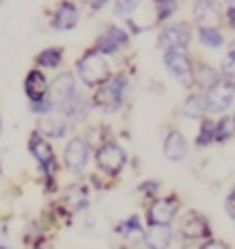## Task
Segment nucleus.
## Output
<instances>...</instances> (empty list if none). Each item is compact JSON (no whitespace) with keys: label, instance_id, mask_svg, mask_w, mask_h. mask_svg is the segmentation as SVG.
Masks as SVG:
<instances>
[{"label":"nucleus","instance_id":"nucleus-1","mask_svg":"<svg viewBox=\"0 0 235 249\" xmlns=\"http://www.w3.org/2000/svg\"><path fill=\"white\" fill-rule=\"evenodd\" d=\"M128 89H130L128 76L124 72H116L103 85L93 89L91 105L105 113H114L124 105L126 97H128Z\"/></svg>","mask_w":235,"mask_h":249},{"label":"nucleus","instance_id":"nucleus-2","mask_svg":"<svg viewBox=\"0 0 235 249\" xmlns=\"http://www.w3.org/2000/svg\"><path fill=\"white\" fill-rule=\"evenodd\" d=\"M107 58L110 56L97 52L95 48H89L85 54L77 60V76L87 89H95L99 85H103L107 78L114 74L112 64Z\"/></svg>","mask_w":235,"mask_h":249},{"label":"nucleus","instance_id":"nucleus-3","mask_svg":"<svg viewBox=\"0 0 235 249\" xmlns=\"http://www.w3.org/2000/svg\"><path fill=\"white\" fill-rule=\"evenodd\" d=\"M27 146H29V153L33 155V159L39 165V171L43 175V181H46V188L52 190L54 181H56V173H58V161H56V155H54L52 144L39 130H33Z\"/></svg>","mask_w":235,"mask_h":249},{"label":"nucleus","instance_id":"nucleus-4","mask_svg":"<svg viewBox=\"0 0 235 249\" xmlns=\"http://www.w3.org/2000/svg\"><path fill=\"white\" fill-rule=\"evenodd\" d=\"M194 37V25L190 21H169L157 31V48L161 52L171 48H188Z\"/></svg>","mask_w":235,"mask_h":249},{"label":"nucleus","instance_id":"nucleus-5","mask_svg":"<svg viewBox=\"0 0 235 249\" xmlns=\"http://www.w3.org/2000/svg\"><path fill=\"white\" fill-rule=\"evenodd\" d=\"M163 64L167 72L182 87H194V62L186 48H171L163 52Z\"/></svg>","mask_w":235,"mask_h":249},{"label":"nucleus","instance_id":"nucleus-6","mask_svg":"<svg viewBox=\"0 0 235 249\" xmlns=\"http://www.w3.org/2000/svg\"><path fill=\"white\" fill-rule=\"evenodd\" d=\"M202 93L206 97L209 113H225L233 105V99H235V81L221 76L211 89H206Z\"/></svg>","mask_w":235,"mask_h":249},{"label":"nucleus","instance_id":"nucleus-7","mask_svg":"<svg viewBox=\"0 0 235 249\" xmlns=\"http://www.w3.org/2000/svg\"><path fill=\"white\" fill-rule=\"evenodd\" d=\"M128 43H130V31L116 23H110V25H105L103 31L95 37L93 48L105 56H114L120 50L128 48Z\"/></svg>","mask_w":235,"mask_h":249},{"label":"nucleus","instance_id":"nucleus-8","mask_svg":"<svg viewBox=\"0 0 235 249\" xmlns=\"http://www.w3.org/2000/svg\"><path fill=\"white\" fill-rule=\"evenodd\" d=\"M95 163L105 175H118L126 165V150L114 140H105L95 153Z\"/></svg>","mask_w":235,"mask_h":249},{"label":"nucleus","instance_id":"nucleus-9","mask_svg":"<svg viewBox=\"0 0 235 249\" xmlns=\"http://www.w3.org/2000/svg\"><path fill=\"white\" fill-rule=\"evenodd\" d=\"M89 155H91L89 140L80 138V136L70 138L64 146V167L70 173H83L89 163Z\"/></svg>","mask_w":235,"mask_h":249},{"label":"nucleus","instance_id":"nucleus-10","mask_svg":"<svg viewBox=\"0 0 235 249\" xmlns=\"http://www.w3.org/2000/svg\"><path fill=\"white\" fill-rule=\"evenodd\" d=\"M80 21V11L72 0H60L52 13L50 25L56 31H72Z\"/></svg>","mask_w":235,"mask_h":249},{"label":"nucleus","instance_id":"nucleus-11","mask_svg":"<svg viewBox=\"0 0 235 249\" xmlns=\"http://www.w3.org/2000/svg\"><path fill=\"white\" fill-rule=\"evenodd\" d=\"M221 0H194L192 2V25H219L223 19Z\"/></svg>","mask_w":235,"mask_h":249},{"label":"nucleus","instance_id":"nucleus-12","mask_svg":"<svg viewBox=\"0 0 235 249\" xmlns=\"http://www.w3.org/2000/svg\"><path fill=\"white\" fill-rule=\"evenodd\" d=\"M77 76L72 74V72H60L54 81L50 83V91H48V97H50V101L54 103V107H60L64 101H68L72 95L77 93Z\"/></svg>","mask_w":235,"mask_h":249},{"label":"nucleus","instance_id":"nucleus-13","mask_svg":"<svg viewBox=\"0 0 235 249\" xmlns=\"http://www.w3.org/2000/svg\"><path fill=\"white\" fill-rule=\"evenodd\" d=\"M23 89H25V95H27V99H29V103H38V101H41V99H46L48 97L50 81L39 68H33V70L27 72Z\"/></svg>","mask_w":235,"mask_h":249},{"label":"nucleus","instance_id":"nucleus-14","mask_svg":"<svg viewBox=\"0 0 235 249\" xmlns=\"http://www.w3.org/2000/svg\"><path fill=\"white\" fill-rule=\"evenodd\" d=\"M38 130L46 138H62V136H66V132H68V118L62 111L54 109L46 115H39Z\"/></svg>","mask_w":235,"mask_h":249},{"label":"nucleus","instance_id":"nucleus-15","mask_svg":"<svg viewBox=\"0 0 235 249\" xmlns=\"http://www.w3.org/2000/svg\"><path fill=\"white\" fill-rule=\"evenodd\" d=\"M89 109H91V99H87L85 93L80 91V89H77V93L58 107V111L64 113L66 118H68V122H80V120H85Z\"/></svg>","mask_w":235,"mask_h":249},{"label":"nucleus","instance_id":"nucleus-16","mask_svg":"<svg viewBox=\"0 0 235 249\" xmlns=\"http://www.w3.org/2000/svg\"><path fill=\"white\" fill-rule=\"evenodd\" d=\"M177 212L176 198H161L149 206V222L151 225H169Z\"/></svg>","mask_w":235,"mask_h":249},{"label":"nucleus","instance_id":"nucleus-17","mask_svg":"<svg viewBox=\"0 0 235 249\" xmlns=\"http://www.w3.org/2000/svg\"><path fill=\"white\" fill-rule=\"evenodd\" d=\"M163 155L169 161H182L188 155V140L179 130H169L163 140Z\"/></svg>","mask_w":235,"mask_h":249},{"label":"nucleus","instance_id":"nucleus-18","mask_svg":"<svg viewBox=\"0 0 235 249\" xmlns=\"http://www.w3.org/2000/svg\"><path fill=\"white\" fill-rule=\"evenodd\" d=\"M174 239V231L169 225H151L144 231V243L149 249H167Z\"/></svg>","mask_w":235,"mask_h":249},{"label":"nucleus","instance_id":"nucleus-19","mask_svg":"<svg viewBox=\"0 0 235 249\" xmlns=\"http://www.w3.org/2000/svg\"><path fill=\"white\" fill-rule=\"evenodd\" d=\"M194 35L198 43L209 50H221L225 46V35L219 29V25H198L194 27Z\"/></svg>","mask_w":235,"mask_h":249},{"label":"nucleus","instance_id":"nucleus-20","mask_svg":"<svg viewBox=\"0 0 235 249\" xmlns=\"http://www.w3.org/2000/svg\"><path fill=\"white\" fill-rule=\"evenodd\" d=\"M182 111H184L186 118H190V120H202L204 115H209V107H206V97H204V93L202 91L190 93L186 99H184Z\"/></svg>","mask_w":235,"mask_h":249},{"label":"nucleus","instance_id":"nucleus-21","mask_svg":"<svg viewBox=\"0 0 235 249\" xmlns=\"http://www.w3.org/2000/svg\"><path fill=\"white\" fill-rule=\"evenodd\" d=\"M221 76V70L213 68L211 64H194V87H198V91L211 89Z\"/></svg>","mask_w":235,"mask_h":249},{"label":"nucleus","instance_id":"nucleus-22","mask_svg":"<svg viewBox=\"0 0 235 249\" xmlns=\"http://www.w3.org/2000/svg\"><path fill=\"white\" fill-rule=\"evenodd\" d=\"M151 4H153V13H155L157 27L169 23L179 13V0H151Z\"/></svg>","mask_w":235,"mask_h":249},{"label":"nucleus","instance_id":"nucleus-23","mask_svg":"<svg viewBox=\"0 0 235 249\" xmlns=\"http://www.w3.org/2000/svg\"><path fill=\"white\" fill-rule=\"evenodd\" d=\"M182 233L188 239H202V237H209L211 231H209V222L206 218H202L200 214H190L184 225H182Z\"/></svg>","mask_w":235,"mask_h":249},{"label":"nucleus","instance_id":"nucleus-24","mask_svg":"<svg viewBox=\"0 0 235 249\" xmlns=\"http://www.w3.org/2000/svg\"><path fill=\"white\" fill-rule=\"evenodd\" d=\"M62 60H64V50L62 48H46L41 50L38 56H35V64H38L39 68H48V70H56L60 68Z\"/></svg>","mask_w":235,"mask_h":249},{"label":"nucleus","instance_id":"nucleus-25","mask_svg":"<svg viewBox=\"0 0 235 249\" xmlns=\"http://www.w3.org/2000/svg\"><path fill=\"white\" fill-rule=\"evenodd\" d=\"M62 204H64V208L70 212V214H75V212H78L80 208L87 206V190L80 188V185H72V188L66 190Z\"/></svg>","mask_w":235,"mask_h":249},{"label":"nucleus","instance_id":"nucleus-26","mask_svg":"<svg viewBox=\"0 0 235 249\" xmlns=\"http://www.w3.org/2000/svg\"><path fill=\"white\" fill-rule=\"evenodd\" d=\"M235 136V122L233 115H221L215 122V142H227Z\"/></svg>","mask_w":235,"mask_h":249},{"label":"nucleus","instance_id":"nucleus-27","mask_svg":"<svg viewBox=\"0 0 235 249\" xmlns=\"http://www.w3.org/2000/svg\"><path fill=\"white\" fill-rule=\"evenodd\" d=\"M215 142V120H211L209 115H204L200 120V128H198V134H196V146H209Z\"/></svg>","mask_w":235,"mask_h":249},{"label":"nucleus","instance_id":"nucleus-28","mask_svg":"<svg viewBox=\"0 0 235 249\" xmlns=\"http://www.w3.org/2000/svg\"><path fill=\"white\" fill-rule=\"evenodd\" d=\"M219 70H221V74L225 78H231V81H235V41L229 46V50L225 52Z\"/></svg>","mask_w":235,"mask_h":249},{"label":"nucleus","instance_id":"nucleus-29","mask_svg":"<svg viewBox=\"0 0 235 249\" xmlns=\"http://www.w3.org/2000/svg\"><path fill=\"white\" fill-rule=\"evenodd\" d=\"M142 2H144V0H116V2H114V15L126 19V17H130Z\"/></svg>","mask_w":235,"mask_h":249},{"label":"nucleus","instance_id":"nucleus-30","mask_svg":"<svg viewBox=\"0 0 235 249\" xmlns=\"http://www.w3.org/2000/svg\"><path fill=\"white\" fill-rule=\"evenodd\" d=\"M118 233L124 235V237H130V235H134V233H140V218L134 214V216H130V218L122 220L120 225H118Z\"/></svg>","mask_w":235,"mask_h":249},{"label":"nucleus","instance_id":"nucleus-31","mask_svg":"<svg viewBox=\"0 0 235 249\" xmlns=\"http://www.w3.org/2000/svg\"><path fill=\"white\" fill-rule=\"evenodd\" d=\"M223 21L231 31H235V6H225L223 8Z\"/></svg>","mask_w":235,"mask_h":249},{"label":"nucleus","instance_id":"nucleus-32","mask_svg":"<svg viewBox=\"0 0 235 249\" xmlns=\"http://www.w3.org/2000/svg\"><path fill=\"white\" fill-rule=\"evenodd\" d=\"M110 2H112V0H89L87 4H89V11H91V13H99V11H103V8Z\"/></svg>","mask_w":235,"mask_h":249},{"label":"nucleus","instance_id":"nucleus-33","mask_svg":"<svg viewBox=\"0 0 235 249\" xmlns=\"http://www.w3.org/2000/svg\"><path fill=\"white\" fill-rule=\"evenodd\" d=\"M225 208H227V212H229V216L231 218H235V192L227 198V202H225Z\"/></svg>","mask_w":235,"mask_h":249},{"label":"nucleus","instance_id":"nucleus-34","mask_svg":"<svg viewBox=\"0 0 235 249\" xmlns=\"http://www.w3.org/2000/svg\"><path fill=\"white\" fill-rule=\"evenodd\" d=\"M200 249H229L225 243H221V241H209V243H204Z\"/></svg>","mask_w":235,"mask_h":249},{"label":"nucleus","instance_id":"nucleus-35","mask_svg":"<svg viewBox=\"0 0 235 249\" xmlns=\"http://www.w3.org/2000/svg\"><path fill=\"white\" fill-rule=\"evenodd\" d=\"M0 249H11V247H8V245H0Z\"/></svg>","mask_w":235,"mask_h":249},{"label":"nucleus","instance_id":"nucleus-36","mask_svg":"<svg viewBox=\"0 0 235 249\" xmlns=\"http://www.w3.org/2000/svg\"><path fill=\"white\" fill-rule=\"evenodd\" d=\"M0 132H2V120H0Z\"/></svg>","mask_w":235,"mask_h":249},{"label":"nucleus","instance_id":"nucleus-37","mask_svg":"<svg viewBox=\"0 0 235 249\" xmlns=\"http://www.w3.org/2000/svg\"><path fill=\"white\" fill-rule=\"evenodd\" d=\"M233 122H235V113H233Z\"/></svg>","mask_w":235,"mask_h":249},{"label":"nucleus","instance_id":"nucleus-38","mask_svg":"<svg viewBox=\"0 0 235 249\" xmlns=\"http://www.w3.org/2000/svg\"><path fill=\"white\" fill-rule=\"evenodd\" d=\"M83 2H89V0H83Z\"/></svg>","mask_w":235,"mask_h":249},{"label":"nucleus","instance_id":"nucleus-39","mask_svg":"<svg viewBox=\"0 0 235 249\" xmlns=\"http://www.w3.org/2000/svg\"><path fill=\"white\" fill-rule=\"evenodd\" d=\"M120 249H126V247H120Z\"/></svg>","mask_w":235,"mask_h":249}]
</instances>
